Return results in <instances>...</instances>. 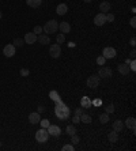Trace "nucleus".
I'll use <instances>...</instances> for the list:
<instances>
[{"label":"nucleus","mask_w":136,"mask_h":151,"mask_svg":"<svg viewBox=\"0 0 136 151\" xmlns=\"http://www.w3.org/2000/svg\"><path fill=\"white\" fill-rule=\"evenodd\" d=\"M48 129V133L49 135H52V136H60L61 135V129H60V127H57V125H49L46 128Z\"/></svg>","instance_id":"nucleus-8"},{"label":"nucleus","mask_w":136,"mask_h":151,"mask_svg":"<svg viewBox=\"0 0 136 151\" xmlns=\"http://www.w3.org/2000/svg\"><path fill=\"white\" fill-rule=\"evenodd\" d=\"M105 61H106V59H105L104 56H98V57H97V64H98V65H104Z\"/></svg>","instance_id":"nucleus-31"},{"label":"nucleus","mask_w":136,"mask_h":151,"mask_svg":"<svg viewBox=\"0 0 136 151\" xmlns=\"http://www.w3.org/2000/svg\"><path fill=\"white\" fill-rule=\"evenodd\" d=\"M108 121H109V115L105 112V113H102V115L100 116V123L101 124H106Z\"/></svg>","instance_id":"nucleus-23"},{"label":"nucleus","mask_w":136,"mask_h":151,"mask_svg":"<svg viewBox=\"0 0 136 151\" xmlns=\"http://www.w3.org/2000/svg\"><path fill=\"white\" fill-rule=\"evenodd\" d=\"M129 45H131V47H135V45H136V40H135V37H132L131 40H129Z\"/></svg>","instance_id":"nucleus-40"},{"label":"nucleus","mask_w":136,"mask_h":151,"mask_svg":"<svg viewBox=\"0 0 136 151\" xmlns=\"http://www.w3.org/2000/svg\"><path fill=\"white\" fill-rule=\"evenodd\" d=\"M108 139H109L110 143H116V142L118 140V132H116V131H112L109 135H108Z\"/></svg>","instance_id":"nucleus-20"},{"label":"nucleus","mask_w":136,"mask_h":151,"mask_svg":"<svg viewBox=\"0 0 136 151\" xmlns=\"http://www.w3.org/2000/svg\"><path fill=\"white\" fill-rule=\"evenodd\" d=\"M72 121H73V124H78V123H80V117H79V116H76V115H73Z\"/></svg>","instance_id":"nucleus-38"},{"label":"nucleus","mask_w":136,"mask_h":151,"mask_svg":"<svg viewBox=\"0 0 136 151\" xmlns=\"http://www.w3.org/2000/svg\"><path fill=\"white\" fill-rule=\"evenodd\" d=\"M37 38H38V36L37 34H34V33H26V36H25V40L23 41L26 42V44H29V45H32V44H34V42L37 41Z\"/></svg>","instance_id":"nucleus-10"},{"label":"nucleus","mask_w":136,"mask_h":151,"mask_svg":"<svg viewBox=\"0 0 136 151\" xmlns=\"http://www.w3.org/2000/svg\"><path fill=\"white\" fill-rule=\"evenodd\" d=\"M123 128H124V123H123L121 120H116L114 123H113V129H114L116 132L123 131Z\"/></svg>","instance_id":"nucleus-19"},{"label":"nucleus","mask_w":136,"mask_h":151,"mask_svg":"<svg viewBox=\"0 0 136 151\" xmlns=\"http://www.w3.org/2000/svg\"><path fill=\"white\" fill-rule=\"evenodd\" d=\"M49 136H50V135L48 133V129L41 128V129H38L36 132V140L38 142V143H45V142H48Z\"/></svg>","instance_id":"nucleus-2"},{"label":"nucleus","mask_w":136,"mask_h":151,"mask_svg":"<svg viewBox=\"0 0 136 151\" xmlns=\"http://www.w3.org/2000/svg\"><path fill=\"white\" fill-rule=\"evenodd\" d=\"M42 30L45 31V34L56 33V31L59 30V23H57V21H55V19H52V21H48L46 23L42 26Z\"/></svg>","instance_id":"nucleus-1"},{"label":"nucleus","mask_w":136,"mask_h":151,"mask_svg":"<svg viewBox=\"0 0 136 151\" xmlns=\"http://www.w3.org/2000/svg\"><path fill=\"white\" fill-rule=\"evenodd\" d=\"M56 12H57V15H65L68 12V5L61 3V4L57 5V8H56Z\"/></svg>","instance_id":"nucleus-13"},{"label":"nucleus","mask_w":136,"mask_h":151,"mask_svg":"<svg viewBox=\"0 0 136 151\" xmlns=\"http://www.w3.org/2000/svg\"><path fill=\"white\" fill-rule=\"evenodd\" d=\"M37 41L40 44H42V45H48V44H50V38H49L48 34H40L38 38H37Z\"/></svg>","instance_id":"nucleus-14"},{"label":"nucleus","mask_w":136,"mask_h":151,"mask_svg":"<svg viewBox=\"0 0 136 151\" xmlns=\"http://www.w3.org/2000/svg\"><path fill=\"white\" fill-rule=\"evenodd\" d=\"M80 105L83 106V108H90L91 106V101H90V98H87V97H83V98L80 99Z\"/></svg>","instance_id":"nucleus-21"},{"label":"nucleus","mask_w":136,"mask_h":151,"mask_svg":"<svg viewBox=\"0 0 136 151\" xmlns=\"http://www.w3.org/2000/svg\"><path fill=\"white\" fill-rule=\"evenodd\" d=\"M49 97H50V98H52L53 101H55V102H57V101H60V95H59V93H57V91H55V90L49 93Z\"/></svg>","instance_id":"nucleus-24"},{"label":"nucleus","mask_w":136,"mask_h":151,"mask_svg":"<svg viewBox=\"0 0 136 151\" xmlns=\"http://www.w3.org/2000/svg\"><path fill=\"white\" fill-rule=\"evenodd\" d=\"M79 142H80V138H79V136L76 135V133H75V135H72V136H71V143H72L73 146H75V144H78Z\"/></svg>","instance_id":"nucleus-27"},{"label":"nucleus","mask_w":136,"mask_h":151,"mask_svg":"<svg viewBox=\"0 0 136 151\" xmlns=\"http://www.w3.org/2000/svg\"><path fill=\"white\" fill-rule=\"evenodd\" d=\"M42 0H26V4L29 7H32V8H38L40 5H41Z\"/></svg>","instance_id":"nucleus-17"},{"label":"nucleus","mask_w":136,"mask_h":151,"mask_svg":"<svg viewBox=\"0 0 136 151\" xmlns=\"http://www.w3.org/2000/svg\"><path fill=\"white\" fill-rule=\"evenodd\" d=\"M102 56H104L105 59H113L116 56V49L112 47H106L102 51Z\"/></svg>","instance_id":"nucleus-7"},{"label":"nucleus","mask_w":136,"mask_h":151,"mask_svg":"<svg viewBox=\"0 0 136 151\" xmlns=\"http://www.w3.org/2000/svg\"><path fill=\"white\" fill-rule=\"evenodd\" d=\"M125 125L129 128V129H132V131H135V128H136V120H135V117H128L125 120Z\"/></svg>","instance_id":"nucleus-15"},{"label":"nucleus","mask_w":136,"mask_h":151,"mask_svg":"<svg viewBox=\"0 0 136 151\" xmlns=\"http://www.w3.org/2000/svg\"><path fill=\"white\" fill-rule=\"evenodd\" d=\"M23 44H25V41H23L22 38H15V40H14V44H12V45H14V47H22Z\"/></svg>","instance_id":"nucleus-28"},{"label":"nucleus","mask_w":136,"mask_h":151,"mask_svg":"<svg viewBox=\"0 0 136 151\" xmlns=\"http://www.w3.org/2000/svg\"><path fill=\"white\" fill-rule=\"evenodd\" d=\"M82 113H84V110L82 109V108H78V109L75 110V115L79 116V117H80V115H82Z\"/></svg>","instance_id":"nucleus-39"},{"label":"nucleus","mask_w":136,"mask_h":151,"mask_svg":"<svg viewBox=\"0 0 136 151\" xmlns=\"http://www.w3.org/2000/svg\"><path fill=\"white\" fill-rule=\"evenodd\" d=\"M129 71H131V69H129V67L125 63H124V64H118V72H120L121 75H128Z\"/></svg>","instance_id":"nucleus-16"},{"label":"nucleus","mask_w":136,"mask_h":151,"mask_svg":"<svg viewBox=\"0 0 136 151\" xmlns=\"http://www.w3.org/2000/svg\"><path fill=\"white\" fill-rule=\"evenodd\" d=\"M105 15H106V14H104V12H100V14H97V15H95V18H94L95 26H102V25H105V22H106Z\"/></svg>","instance_id":"nucleus-9"},{"label":"nucleus","mask_w":136,"mask_h":151,"mask_svg":"<svg viewBox=\"0 0 136 151\" xmlns=\"http://www.w3.org/2000/svg\"><path fill=\"white\" fill-rule=\"evenodd\" d=\"M19 73H21V76H27V75L30 73V71H29V69H26V68H22L21 71H19Z\"/></svg>","instance_id":"nucleus-35"},{"label":"nucleus","mask_w":136,"mask_h":151,"mask_svg":"<svg viewBox=\"0 0 136 151\" xmlns=\"http://www.w3.org/2000/svg\"><path fill=\"white\" fill-rule=\"evenodd\" d=\"M84 3H90V1H93V0H83Z\"/></svg>","instance_id":"nucleus-44"},{"label":"nucleus","mask_w":136,"mask_h":151,"mask_svg":"<svg viewBox=\"0 0 136 151\" xmlns=\"http://www.w3.org/2000/svg\"><path fill=\"white\" fill-rule=\"evenodd\" d=\"M110 8H112V5H110V3H108V1H102L100 4V11L101 12H108V11H110Z\"/></svg>","instance_id":"nucleus-18"},{"label":"nucleus","mask_w":136,"mask_h":151,"mask_svg":"<svg viewBox=\"0 0 136 151\" xmlns=\"http://www.w3.org/2000/svg\"><path fill=\"white\" fill-rule=\"evenodd\" d=\"M100 78H112V75H113V72H112V68L109 67H101L100 69H98V73H97Z\"/></svg>","instance_id":"nucleus-4"},{"label":"nucleus","mask_w":136,"mask_h":151,"mask_svg":"<svg viewBox=\"0 0 136 151\" xmlns=\"http://www.w3.org/2000/svg\"><path fill=\"white\" fill-rule=\"evenodd\" d=\"M29 121H30V124H38L40 121H41V116L38 112H34V113H30L29 115Z\"/></svg>","instance_id":"nucleus-11"},{"label":"nucleus","mask_w":136,"mask_h":151,"mask_svg":"<svg viewBox=\"0 0 136 151\" xmlns=\"http://www.w3.org/2000/svg\"><path fill=\"white\" fill-rule=\"evenodd\" d=\"M40 123H41V128H45V129H46L50 125V121H49V120H41Z\"/></svg>","instance_id":"nucleus-32"},{"label":"nucleus","mask_w":136,"mask_h":151,"mask_svg":"<svg viewBox=\"0 0 136 151\" xmlns=\"http://www.w3.org/2000/svg\"><path fill=\"white\" fill-rule=\"evenodd\" d=\"M128 67H129V69H131V71H133V72H135V71H136V61H135V60H131V63L128 64Z\"/></svg>","instance_id":"nucleus-33"},{"label":"nucleus","mask_w":136,"mask_h":151,"mask_svg":"<svg viewBox=\"0 0 136 151\" xmlns=\"http://www.w3.org/2000/svg\"><path fill=\"white\" fill-rule=\"evenodd\" d=\"M3 55H4L5 57H12V56L15 55V47H14L12 44L5 45L4 49H3Z\"/></svg>","instance_id":"nucleus-6"},{"label":"nucleus","mask_w":136,"mask_h":151,"mask_svg":"<svg viewBox=\"0 0 136 151\" xmlns=\"http://www.w3.org/2000/svg\"><path fill=\"white\" fill-rule=\"evenodd\" d=\"M49 55L52 56L53 59H57L60 55H61V47L59 44H53L50 49H49Z\"/></svg>","instance_id":"nucleus-5"},{"label":"nucleus","mask_w":136,"mask_h":151,"mask_svg":"<svg viewBox=\"0 0 136 151\" xmlns=\"http://www.w3.org/2000/svg\"><path fill=\"white\" fill-rule=\"evenodd\" d=\"M135 56H136V51H135V49H132L131 52H129V57L135 59Z\"/></svg>","instance_id":"nucleus-41"},{"label":"nucleus","mask_w":136,"mask_h":151,"mask_svg":"<svg viewBox=\"0 0 136 151\" xmlns=\"http://www.w3.org/2000/svg\"><path fill=\"white\" fill-rule=\"evenodd\" d=\"M37 112H38V113H42V112H45V108H44V106H38Z\"/></svg>","instance_id":"nucleus-42"},{"label":"nucleus","mask_w":136,"mask_h":151,"mask_svg":"<svg viewBox=\"0 0 136 151\" xmlns=\"http://www.w3.org/2000/svg\"><path fill=\"white\" fill-rule=\"evenodd\" d=\"M1 16H3V14H1V11H0V19H1Z\"/></svg>","instance_id":"nucleus-45"},{"label":"nucleus","mask_w":136,"mask_h":151,"mask_svg":"<svg viewBox=\"0 0 136 151\" xmlns=\"http://www.w3.org/2000/svg\"><path fill=\"white\" fill-rule=\"evenodd\" d=\"M56 41H57L59 45H61L64 41H65V34H63V33H60V34H57V37H56Z\"/></svg>","instance_id":"nucleus-26"},{"label":"nucleus","mask_w":136,"mask_h":151,"mask_svg":"<svg viewBox=\"0 0 136 151\" xmlns=\"http://www.w3.org/2000/svg\"><path fill=\"white\" fill-rule=\"evenodd\" d=\"M63 151H73V144H65V146H63Z\"/></svg>","instance_id":"nucleus-36"},{"label":"nucleus","mask_w":136,"mask_h":151,"mask_svg":"<svg viewBox=\"0 0 136 151\" xmlns=\"http://www.w3.org/2000/svg\"><path fill=\"white\" fill-rule=\"evenodd\" d=\"M59 29H60V31L63 34H67V33L71 31V25L68 22H61V23H59Z\"/></svg>","instance_id":"nucleus-12"},{"label":"nucleus","mask_w":136,"mask_h":151,"mask_svg":"<svg viewBox=\"0 0 136 151\" xmlns=\"http://www.w3.org/2000/svg\"><path fill=\"white\" fill-rule=\"evenodd\" d=\"M113 112H114V105L109 104L108 106H106V113H108V115H110V113H113Z\"/></svg>","instance_id":"nucleus-29"},{"label":"nucleus","mask_w":136,"mask_h":151,"mask_svg":"<svg viewBox=\"0 0 136 151\" xmlns=\"http://www.w3.org/2000/svg\"><path fill=\"white\" fill-rule=\"evenodd\" d=\"M42 31H44V30H42V26H36L34 29H33V33H34V34H37V36H40Z\"/></svg>","instance_id":"nucleus-30"},{"label":"nucleus","mask_w":136,"mask_h":151,"mask_svg":"<svg viewBox=\"0 0 136 151\" xmlns=\"http://www.w3.org/2000/svg\"><path fill=\"white\" fill-rule=\"evenodd\" d=\"M100 80H101V78L98 75H91V76H89V79H87V87H89V89H97V87L100 86Z\"/></svg>","instance_id":"nucleus-3"},{"label":"nucleus","mask_w":136,"mask_h":151,"mask_svg":"<svg viewBox=\"0 0 136 151\" xmlns=\"http://www.w3.org/2000/svg\"><path fill=\"white\" fill-rule=\"evenodd\" d=\"M65 132H67L69 136H72V135L76 133V129H75V127H73V125H68L67 128H65Z\"/></svg>","instance_id":"nucleus-25"},{"label":"nucleus","mask_w":136,"mask_h":151,"mask_svg":"<svg viewBox=\"0 0 136 151\" xmlns=\"http://www.w3.org/2000/svg\"><path fill=\"white\" fill-rule=\"evenodd\" d=\"M105 18H106V22H113L114 21V15H113V14H106Z\"/></svg>","instance_id":"nucleus-34"},{"label":"nucleus","mask_w":136,"mask_h":151,"mask_svg":"<svg viewBox=\"0 0 136 151\" xmlns=\"http://www.w3.org/2000/svg\"><path fill=\"white\" fill-rule=\"evenodd\" d=\"M80 121H83L84 124H90L91 123V116L86 115V113H82L80 115Z\"/></svg>","instance_id":"nucleus-22"},{"label":"nucleus","mask_w":136,"mask_h":151,"mask_svg":"<svg viewBox=\"0 0 136 151\" xmlns=\"http://www.w3.org/2000/svg\"><path fill=\"white\" fill-rule=\"evenodd\" d=\"M129 25H131L132 27H136V18L135 16H132L131 19H129Z\"/></svg>","instance_id":"nucleus-37"},{"label":"nucleus","mask_w":136,"mask_h":151,"mask_svg":"<svg viewBox=\"0 0 136 151\" xmlns=\"http://www.w3.org/2000/svg\"><path fill=\"white\" fill-rule=\"evenodd\" d=\"M129 63H131V59H127V60H125V64H127V65H128Z\"/></svg>","instance_id":"nucleus-43"}]
</instances>
